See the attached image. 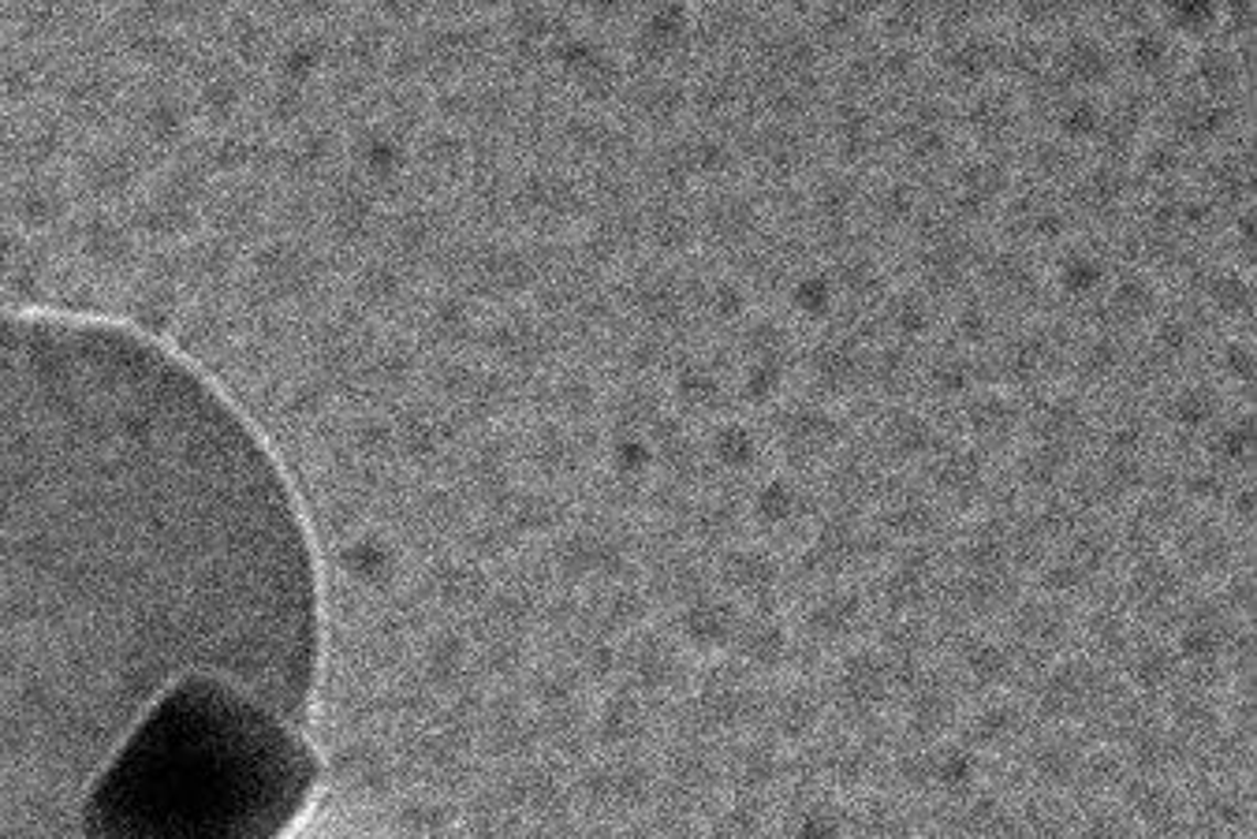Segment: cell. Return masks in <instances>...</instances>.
I'll list each match as a JSON object with an SVG mask.
<instances>
[{
  "label": "cell",
  "mask_w": 1257,
  "mask_h": 839,
  "mask_svg": "<svg viewBox=\"0 0 1257 839\" xmlns=\"http://www.w3.org/2000/svg\"><path fill=\"white\" fill-rule=\"evenodd\" d=\"M313 627L288 492L199 378L0 321V839H86L97 779L194 679L302 716Z\"/></svg>",
  "instance_id": "cell-1"
},
{
  "label": "cell",
  "mask_w": 1257,
  "mask_h": 839,
  "mask_svg": "<svg viewBox=\"0 0 1257 839\" xmlns=\"http://www.w3.org/2000/svg\"><path fill=\"white\" fill-rule=\"evenodd\" d=\"M310 779L299 716L247 687L194 679L97 779L86 839H280Z\"/></svg>",
  "instance_id": "cell-2"
}]
</instances>
